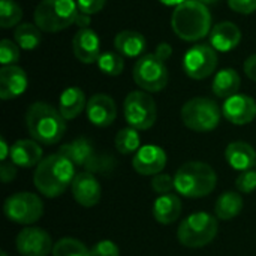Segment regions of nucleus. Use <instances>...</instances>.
<instances>
[{
	"label": "nucleus",
	"instance_id": "18",
	"mask_svg": "<svg viewBox=\"0 0 256 256\" xmlns=\"http://www.w3.org/2000/svg\"><path fill=\"white\" fill-rule=\"evenodd\" d=\"M72 195L75 198V201L82 206V207H94L102 196V189L100 184L96 178L94 174L92 172H78L72 182Z\"/></svg>",
	"mask_w": 256,
	"mask_h": 256
},
{
	"label": "nucleus",
	"instance_id": "37",
	"mask_svg": "<svg viewBox=\"0 0 256 256\" xmlns=\"http://www.w3.org/2000/svg\"><path fill=\"white\" fill-rule=\"evenodd\" d=\"M106 0H76L78 9L84 15H94L100 12L105 6Z\"/></svg>",
	"mask_w": 256,
	"mask_h": 256
},
{
	"label": "nucleus",
	"instance_id": "3",
	"mask_svg": "<svg viewBox=\"0 0 256 256\" xmlns=\"http://www.w3.org/2000/svg\"><path fill=\"white\" fill-rule=\"evenodd\" d=\"M171 27L180 39L186 42H195L210 34L212 14L201 2L186 0L174 9Z\"/></svg>",
	"mask_w": 256,
	"mask_h": 256
},
{
	"label": "nucleus",
	"instance_id": "8",
	"mask_svg": "<svg viewBox=\"0 0 256 256\" xmlns=\"http://www.w3.org/2000/svg\"><path fill=\"white\" fill-rule=\"evenodd\" d=\"M182 120L184 126L194 132L214 130L222 117L219 105L208 98H192L182 108Z\"/></svg>",
	"mask_w": 256,
	"mask_h": 256
},
{
	"label": "nucleus",
	"instance_id": "6",
	"mask_svg": "<svg viewBox=\"0 0 256 256\" xmlns=\"http://www.w3.org/2000/svg\"><path fill=\"white\" fill-rule=\"evenodd\" d=\"M60 154L66 156L74 165L84 168L87 172H99V174H108L114 170L116 160L112 156L99 154L93 144L84 138L80 136L68 144H63L58 152Z\"/></svg>",
	"mask_w": 256,
	"mask_h": 256
},
{
	"label": "nucleus",
	"instance_id": "10",
	"mask_svg": "<svg viewBox=\"0 0 256 256\" xmlns=\"http://www.w3.org/2000/svg\"><path fill=\"white\" fill-rule=\"evenodd\" d=\"M132 76L135 84L147 93L162 92L170 78L165 62L158 58L156 54L141 56L134 66Z\"/></svg>",
	"mask_w": 256,
	"mask_h": 256
},
{
	"label": "nucleus",
	"instance_id": "46",
	"mask_svg": "<svg viewBox=\"0 0 256 256\" xmlns=\"http://www.w3.org/2000/svg\"><path fill=\"white\" fill-rule=\"evenodd\" d=\"M255 170H256V166H255Z\"/></svg>",
	"mask_w": 256,
	"mask_h": 256
},
{
	"label": "nucleus",
	"instance_id": "15",
	"mask_svg": "<svg viewBox=\"0 0 256 256\" xmlns=\"http://www.w3.org/2000/svg\"><path fill=\"white\" fill-rule=\"evenodd\" d=\"M222 116L232 124L244 126L254 122L256 117V102L248 94H234L225 99L222 106Z\"/></svg>",
	"mask_w": 256,
	"mask_h": 256
},
{
	"label": "nucleus",
	"instance_id": "1",
	"mask_svg": "<svg viewBox=\"0 0 256 256\" xmlns=\"http://www.w3.org/2000/svg\"><path fill=\"white\" fill-rule=\"evenodd\" d=\"M75 176V165L66 156L54 153L39 162L33 172V184L40 195L57 198L72 186Z\"/></svg>",
	"mask_w": 256,
	"mask_h": 256
},
{
	"label": "nucleus",
	"instance_id": "33",
	"mask_svg": "<svg viewBox=\"0 0 256 256\" xmlns=\"http://www.w3.org/2000/svg\"><path fill=\"white\" fill-rule=\"evenodd\" d=\"M20 60V46L10 39L0 40V63L2 66L15 64Z\"/></svg>",
	"mask_w": 256,
	"mask_h": 256
},
{
	"label": "nucleus",
	"instance_id": "23",
	"mask_svg": "<svg viewBox=\"0 0 256 256\" xmlns=\"http://www.w3.org/2000/svg\"><path fill=\"white\" fill-rule=\"evenodd\" d=\"M146 38L135 30H123L118 32L114 38V46L116 51L128 58H135V57H141L144 56V50H146Z\"/></svg>",
	"mask_w": 256,
	"mask_h": 256
},
{
	"label": "nucleus",
	"instance_id": "4",
	"mask_svg": "<svg viewBox=\"0 0 256 256\" xmlns=\"http://www.w3.org/2000/svg\"><path fill=\"white\" fill-rule=\"evenodd\" d=\"M216 184L218 176L214 170L208 164L200 160L183 164L174 176L176 190L184 198L198 200L207 196L216 189Z\"/></svg>",
	"mask_w": 256,
	"mask_h": 256
},
{
	"label": "nucleus",
	"instance_id": "14",
	"mask_svg": "<svg viewBox=\"0 0 256 256\" xmlns=\"http://www.w3.org/2000/svg\"><path fill=\"white\" fill-rule=\"evenodd\" d=\"M168 158L162 147L154 144L142 146L132 159V166L140 176H156L166 166Z\"/></svg>",
	"mask_w": 256,
	"mask_h": 256
},
{
	"label": "nucleus",
	"instance_id": "36",
	"mask_svg": "<svg viewBox=\"0 0 256 256\" xmlns=\"http://www.w3.org/2000/svg\"><path fill=\"white\" fill-rule=\"evenodd\" d=\"M90 256H120V249L111 240H100L90 249Z\"/></svg>",
	"mask_w": 256,
	"mask_h": 256
},
{
	"label": "nucleus",
	"instance_id": "40",
	"mask_svg": "<svg viewBox=\"0 0 256 256\" xmlns=\"http://www.w3.org/2000/svg\"><path fill=\"white\" fill-rule=\"evenodd\" d=\"M154 54H156V57L160 58L162 62H166V60H170L171 56H172V46H171L168 42H160V44L156 46Z\"/></svg>",
	"mask_w": 256,
	"mask_h": 256
},
{
	"label": "nucleus",
	"instance_id": "26",
	"mask_svg": "<svg viewBox=\"0 0 256 256\" xmlns=\"http://www.w3.org/2000/svg\"><path fill=\"white\" fill-rule=\"evenodd\" d=\"M240 86H242L240 74L236 69L228 68V69H222L216 74L213 84H212V90L218 98L228 99L238 93Z\"/></svg>",
	"mask_w": 256,
	"mask_h": 256
},
{
	"label": "nucleus",
	"instance_id": "27",
	"mask_svg": "<svg viewBox=\"0 0 256 256\" xmlns=\"http://www.w3.org/2000/svg\"><path fill=\"white\" fill-rule=\"evenodd\" d=\"M243 210V198L237 192L222 194L214 204V213L219 220H232Z\"/></svg>",
	"mask_w": 256,
	"mask_h": 256
},
{
	"label": "nucleus",
	"instance_id": "16",
	"mask_svg": "<svg viewBox=\"0 0 256 256\" xmlns=\"http://www.w3.org/2000/svg\"><path fill=\"white\" fill-rule=\"evenodd\" d=\"M86 114L93 126L108 128L117 118V105L111 96L98 93L87 100Z\"/></svg>",
	"mask_w": 256,
	"mask_h": 256
},
{
	"label": "nucleus",
	"instance_id": "28",
	"mask_svg": "<svg viewBox=\"0 0 256 256\" xmlns=\"http://www.w3.org/2000/svg\"><path fill=\"white\" fill-rule=\"evenodd\" d=\"M14 39L16 45L26 51H32L39 46L42 39V30L32 22H21L14 32Z\"/></svg>",
	"mask_w": 256,
	"mask_h": 256
},
{
	"label": "nucleus",
	"instance_id": "5",
	"mask_svg": "<svg viewBox=\"0 0 256 256\" xmlns=\"http://www.w3.org/2000/svg\"><path fill=\"white\" fill-rule=\"evenodd\" d=\"M78 15L75 0H40L33 12V21L42 32L56 33L75 24Z\"/></svg>",
	"mask_w": 256,
	"mask_h": 256
},
{
	"label": "nucleus",
	"instance_id": "32",
	"mask_svg": "<svg viewBox=\"0 0 256 256\" xmlns=\"http://www.w3.org/2000/svg\"><path fill=\"white\" fill-rule=\"evenodd\" d=\"M98 68L108 76H118L124 69V58L118 52H104L98 60Z\"/></svg>",
	"mask_w": 256,
	"mask_h": 256
},
{
	"label": "nucleus",
	"instance_id": "44",
	"mask_svg": "<svg viewBox=\"0 0 256 256\" xmlns=\"http://www.w3.org/2000/svg\"><path fill=\"white\" fill-rule=\"evenodd\" d=\"M198 2H201V3H202V4H206L207 8H208V6L216 4V3H219V0H198Z\"/></svg>",
	"mask_w": 256,
	"mask_h": 256
},
{
	"label": "nucleus",
	"instance_id": "20",
	"mask_svg": "<svg viewBox=\"0 0 256 256\" xmlns=\"http://www.w3.org/2000/svg\"><path fill=\"white\" fill-rule=\"evenodd\" d=\"M242 42V30L231 21H222L216 24L210 32V44L216 51L228 52L238 46Z\"/></svg>",
	"mask_w": 256,
	"mask_h": 256
},
{
	"label": "nucleus",
	"instance_id": "21",
	"mask_svg": "<svg viewBox=\"0 0 256 256\" xmlns=\"http://www.w3.org/2000/svg\"><path fill=\"white\" fill-rule=\"evenodd\" d=\"M42 147L34 140H18L10 146V160L16 166L21 168H33L38 166L44 159Z\"/></svg>",
	"mask_w": 256,
	"mask_h": 256
},
{
	"label": "nucleus",
	"instance_id": "39",
	"mask_svg": "<svg viewBox=\"0 0 256 256\" xmlns=\"http://www.w3.org/2000/svg\"><path fill=\"white\" fill-rule=\"evenodd\" d=\"M16 165L15 164H8V162H2V166H0V178L2 182L6 184L9 182H12L15 177H16Z\"/></svg>",
	"mask_w": 256,
	"mask_h": 256
},
{
	"label": "nucleus",
	"instance_id": "29",
	"mask_svg": "<svg viewBox=\"0 0 256 256\" xmlns=\"http://www.w3.org/2000/svg\"><path fill=\"white\" fill-rule=\"evenodd\" d=\"M116 148L122 154H132L141 148V138L136 129L134 128H123L117 132L114 140Z\"/></svg>",
	"mask_w": 256,
	"mask_h": 256
},
{
	"label": "nucleus",
	"instance_id": "13",
	"mask_svg": "<svg viewBox=\"0 0 256 256\" xmlns=\"http://www.w3.org/2000/svg\"><path fill=\"white\" fill-rule=\"evenodd\" d=\"M15 246L21 256H48L54 248L50 234L36 226L21 230L15 238Z\"/></svg>",
	"mask_w": 256,
	"mask_h": 256
},
{
	"label": "nucleus",
	"instance_id": "35",
	"mask_svg": "<svg viewBox=\"0 0 256 256\" xmlns=\"http://www.w3.org/2000/svg\"><path fill=\"white\" fill-rule=\"evenodd\" d=\"M236 188L242 194H250L256 189V170H248L237 176Z\"/></svg>",
	"mask_w": 256,
	"mask_h": 256
},
{
	"label": "nucleus",
	"instance_id": "9",
	"mask_svg": "<svg viewBox=\"0 0 256 256\" xmlns=\"http://www.w3.org/2000/svg\"><path fill=\"white\" fill-rule=\"evenodd\" d=\"M123 112L128 124L136 130H147L158 120V105L152 94L144 90H135L126 96Z\"/></svg>",
	"mask_w": 256,
	"mask_h": 256
},
{
	"label": "nucleus",
	"instance_id": "17",
	"mask_svg": "<svg viewBox=\"0 0 256 256\" xmlns=\"http://www.w3.org/2000/svg\"><path fill=\"white\" fill-rule=\"evenodd\" d=\"M74 56L86 64L98 63L100 57V40L94 30L88 27L80 28L72 39Z\"/></svg>",
	"mask_w": 256,
	"mask_h": 256
},
{
	"label": "nucleus",
	"instance_id": "25",
	"mask_svg": "<svg viewBox=\"0 0 256 256\" xmlns=\"http://www.w3.org/2000/svg\"><path fill=\"white\" fill-rule=\"evenodd\" d=\"M87 108L86 94L80 87H68L58 99V111L64 120L76 118Z\"/></svg>",
	"mask_w": 256,
	"mask_h": 256
},
{
	"label": "nucleus",
	"instance_id": "42",
	"mask_svg": "<svg viewBox=\"0 0 256 256\" xmlns=\"http://www.w3.org/2000/svg\"><path fill=\"white\" fill-rule=\"evenodd\" d=\"M9 154H10V147L8 146L6 140L2 136L0 138V159H2V162H6Z\"/></svg>",
	"mask_w": 256,
	"mask_h": 256
},
{
	"label": "nucleus",
	"instance_id": "43",
	"mask_svg": "<svg viewBox=\"0 0 256 256\" xmlns=\"http://www.w3.org/2000/svg\"><path fill=\"white\" fill-rule=\"evenodd\" d=\"M160 3H164V4H166V6H178V4H182V3H184L186 0H159Z\"/></svg>",
	"mask_w": 256,
	"mask_h": 256
},
{
	"label": "nucleus",
	"instance_id": "2",
	"mask_svg": "<svg viewBox=\"0 0 256 256\" xmlns=\"http://www.w3.org/2000/svg\"><path fill=\"white\" fill-rule=\"evenodd\" d=\"M26 126L32 140L39 144L54 146L66 132V120L52 105L45 102H34L27 108Z\"/></svg>",
	"mask_w": 256,
	"mask_h": 256
},
{
	"label": "nucleus",
	"instance_id": "34",
	"mask_svg": "<svg viewBox=\"0 0 256 256\" xmlns=\"http://www.w3.org/2000/svg\"><path fill=\"white\" fill-rule=\"evenodd\" d=\"M152 189H153V192H156L159 195L172 194V190L176 189L174 177H171L170 174H156V176H153Z\"/></svg>",
	"mask_w": 256,
	"mask_h": 256
},
{
	"label": "nucleus",
	"instance_id": "11",
	"mask_svg": "<svg viewBox=\"0 0 256 256\" xmlns=\"http://www.w3.org/2000/svg\"><path fill=\"white\" fill-rule=\"evenodd\" d=\"M3 213L14 224L32 225L42 218L44 202L36 194L16 192L6 198L3 204Z\"/></svg>",
	"mask_w": 256,
	"mask_h": 256
},
{
	"label": "nucleus",
	"instance_id": "45",
	"mask_svg": "<svg viewBox=\"0 0 256 256\" xmlns=\"http://www.w3.org/2000/svg\"><path fill=\"white\" fill-rule=\"evenodd\" d=\"M0 256H8V255H6V254H4V252H2V255H0Z\"/></svg>",
	"mask_w": 256,
	"mask_h": 256
},
{
	"label": "nucleus",
	"instance_id": "41",
	"mask_svg": "<svg viewBox=\"0 0 256 256\" xmlns=\"http://www.w3.org/2000/svg\"><path fill=\"white\" fill-rule=\"evenodd\" d=\"M244 74L248 75L249 80L256 82V54H252L246 58L244 62Z\"/></svg>",
	"mask_w": 256,
	"mask_h": 256
},
{
	"label": "nucleus",
	"instance_id": "12",
	"mask_svg": "<svg viewBox=\"0 0 256 256\" xmlns=\"http://www.w3.org/2000/svg\"><path fill=\"white\" fill-rule=\"evenodd\" d=\"M218 68V51L212 45L198 44L186 51L183 69L192 80H206Z\"/></svg>",
	"mask_w": 256,
	"mask_h": 256
},
{
	"label": "nucleus",
	"instance_id": "22",
	"mask_svg": "<svg viewBox=\"0 0 256 256\" xmlns=\"http://www.w3.org/2000/svg\"><path fill=\"white\" fill-rule=\"evenodd\" d=\"M225 159L231 168L237 171H248L256 166L255 148L244 141H234L225 150Z\"/></svg>",
	"mask_w": 256,
	"mask_h": 256
},
{
	"label": "nucleus",
	"instance_id": "30",
	"mask_svg": "<svg viewBox=\"0 0 256 256\" xmlns=\"http://www.w3.org/2000/svg\"><path fill=\"white\" fill-rule=\"evenodd\" d=\"M52 256H90V249L76 238L64 237L54 243Z\"/></svg>",
	"mask_w": 256,
	"mask_h": 256
},
{
	"label": "nucleus",
	"instance_id": "7",
	"mask_svg": "<svg viewBox=\"0 0 256 256\" xmlns=\"http://www.w3.org/2000/svg\"><path fill=\"white\" fill-rule=\"evenodd\" d=\"M218 218L210 213H194L182 220L177 230V238L184 248L200 249L210 244L218 236Z\"/></svg>",
	"mask_w": 256,
	"mask_h": 256
},
{
	"label": "nucleus",
	"instance_id": "19",
	"mask_svg": "<svg viewBox=\"0 0 256 256\" xmlns=\"http://www.w3.org/2000/svg\"><path fill=\"white\" fill-rule=\"evenodd\" d=\"M27 74L22 68L9 64L0 69V99L10 100L27 90Z\"/></svg>",
	"mask_w": 256,
	"mask_h": 256
},
{
	"label": "nucleus",
	"instance_id": "31",
	"mask_svg": "<svg viewBox=\"0 0 256 256\" xmlns=\"http://www.w3.org/2000/svg\"><path fill=\"white\" fill-rule=\"evenodd\" d=\"M22 9L15 0H0V27L10 28L21 24Z\"/></svg>",
	"mask_w": 256,
	"mask_h": 256
},
{
	"label": "nucleus",
	"instance_id": "24",
	"mask_svg": "<svg viewBox=\"0 0 256 256\" xmlns=\"http://www.w3.org/2000/svg\"><path fill=\"white\" fill-rule=\"evenodd\" d=\"M182 214V201L174 194L160 195L153 202V218L160 225H171Z\"/></svg>",
	"mask_w": 256,
	"mask_h": 256
},
{
	"label": "nucleus",
	"instance_id": "38",
	"mask_svg": "<svg viewBox=\"0 0 256 256\" xmlns=\"http://www.w3.org/2000/svg\"><path fill=\"white\" fill-rule=\"evenodd\" d=\"M228 6L237 14L249 15L256 10V0H228Z\"/></svg>",
	"mask_w": 256,
	"mask_h": 256
}]
</instances>
